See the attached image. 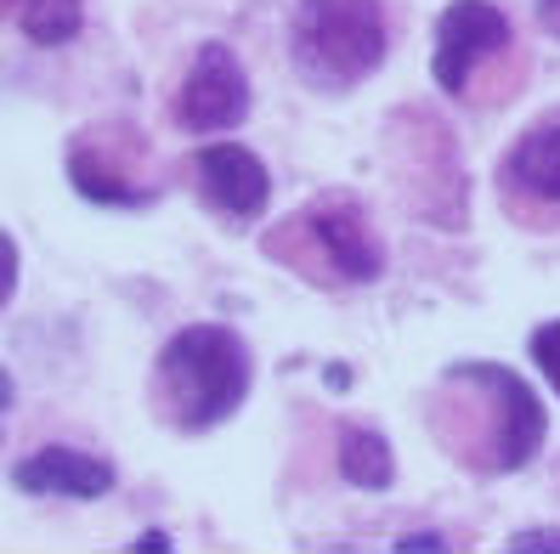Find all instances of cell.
<instances>
[{"label": "cell", "mask_w": 560, "mask_h": 554, "mask_svg": "<svg viewBox=\"0 0 560 554\" xmlns=\"http://www.w3.org/2000/svg\"><path fill=\"white\" fill-rule=\"evenodd\" d=\"M431 431L465 470L510 475L538 459L544 447V402L521 374L499 363H458L442 374L431 397Z\"/></svg>", "instance_id": "1"}, {"label": "cell", "mask_w": 560, "mask_h": 554, "mask_svg": "<svg viewBox=\"0 0 560 554\" xmlns=\"http://www.w3.org/2000/svg\"><path fill=\"white\" fill-rule=\"evenodd\" d=\"M249 345L226 322H187L153 356V413L182 436H205L226 425L249 397Z\"/></svg>", "instance_id": "2"}, {"label": "cell", "mask_w": 560, "mask_h": 554, "mask_svg": "<svg viewBox=\"0 0 560 554\" xmlns=\"http://www.w3.org/2000/svg\"><path fill=\"white\" fill-rule=\"evenodd\" d=\"M267 255L317 288H362L385 272V249L362 215V199L351 192H323L306 210L278 221L267 233Z\"/></svg>", "instance_id": "3"}, {"label": "cell", "mask_w": 560, "mask_h": 554, "mask_svg": "<svg viewBox=\"0 0 560 554\" xmlns=\"http://www.w3.org/2000/svg\"><path fill=\"white\" fill-rule=\"evenodd\" d=\"M390 51L385 0H301L289 17V62L312 91H357Z\"/></svg>", "instance_id": "4"}, {"label": "cell", "mask_w": 560, "mask_h": 554, "mask_svg": "<svg viewBox=\"0 0 560 554\" xmlns=\"http://www.w3.org/2000/svg\"><path fill=\"white\" fill-rule=\"evenodd\" d=\"M148 158L153 148L137 125H125V119L91 125L69 142V187L85 204H103V210H148L159 199Z\"/></svg>", "instance_id": "5"}, {"label": "cell", "mask_w": 560, "mask_h": 554, "mask_svg": "<svg viewBox=\"0 0 560 554\" xmlns=\"http://www.w3.org/2000/svg\"><path fill=\"white\" fill-rule=\"evenodd\" d=\"M515 28L492 0H453L436 17V46H431V74L447 96H476V80L492 69L499 57H510Z\"/></svg>", "instance_id": "6"}, {"label": "cell", "mask_w": 560, "mask_h": 554, "mask_svg": "<svg viewBox=\"0 0 560 554\" xmlns=\"http://www.w3.org/2000/svg\"><path fill=\"white\" fill-rule=\"evenodd\" d=\"M249 119V74L233 46H199L192 69L176 91V125L192 137H215V130H238Z\"/></svg>", "instance_id": "7"}, {"label": "cell", "mask_w": 560, "mask_h": 554, "mask_svg": "<svg viewBox=\"0 0 560 554\" xmlns=\"http://www.w3.org/2000/svg\"><path fill=\"white\" fill-rule=\"evenodd\" d=\"M192 187L226 221H255L272 204V170L260 165V153H249L238 142H210L192 153Z\"/></svg>", "instance_id": "8"}, {"label": "cell", "mask_w": 560, "mask_h": 554, "mask_svg": "<svg viewBox=\"0 0 560 554\" xmlns=\"http://www.w3.org/2000/svg\"><path fill=\"white\" fill-rule=\"evenodd\" d=\"M12 486L35 498H108L119 486V470L80 447H40L12 470Z\"/></svg>", "instance_id": "9"}, {"label": "cell", "mask_w": 560, "mask_h": 554, "mask_svg": "<svg viewBox=\"0 0 560 554\" xmlns=\"http://www.w3.org/2000/svg\"><path fill=\"white\" fill-rule=\"evenodd\" d=\"M499 187L515 204H555L560 210V114L521 130L499 165Z\"/></svg>", "instance_id": "10"}, {"label": "cell", "mask_w": 560, "mask_h": 554, "mask_svg": "<svg viewBox=\"0 0 560 554\" xmlns=\"http://www.w3.org/2000/svg\"><path fill=\"white\" fill-rule=\"evenodd\" d=\"M340 475L362 493H385L397 481V452L374 425H340Z\"/></svg>", "instance_id": "11"}, {"label": "cell", "mask_w": 560, "mask_h": 554, "mask_svg": "<svg viewBox=\"0 0 560 554\" xmlns=\"http://www.w3.org/2000/svg\"><path fill=\"white\" fill-rule=\"evenodd\" d=\"M533 363H538L544 379L560 390V322H544V329L533 334Z\"/></svg>", "instance_id": "12"}, {"label": "cell", "mask_w": 560, "mask_h": 554, "mask_svg": "<svg viewBox=\"0 0 560 554\" xmlns=\"http://www.w3.org/2000/svg\"><path fill=\"white\" fill-rule=\"evenodd\" d=\"M12 295H18V244H12L7 226H0V311H7Z\"/></svg>", "instance_id": "13"}, {"label": "cell", "mask_w": 560, "mask_h": 554, "mask_svg": "<svg viewBox=\"0 0 560 554\" xmlns=\"http://www.w3.org/2000/svg\"><path fill=\"white\" fill-rule=\"evenodd\" d=\"M510 549H560V532H515Z\"/></svg>", "instance_id": "14"}, {"label": "cell", "mask_w": 560, "mask_h": 554, "mask_svg": "<svg viewBox=\"0 0 560 554\" xmlns=\"http://www.w3.org/2000/svg\"><path fill=\"white\" fill-rule=\"evenodd\" d=\"M397 549H447L442 532H413V538H397Z\"/></svg>", "instance_id": "15"}, {"label": "cell", "mask_w": 560, "mask_h": 554, "mask_svg": "<svg viewBox=\"0 0 560 554\" xmlns=\"http://www.w3.org/2000/svg\"><path fill=\"white\" fill-rule=\"evenodd\" d=\"M538 17H544L549 35H560V0H538Z\"/></svg>", "instance_id": "16"}, {"label": "cell", "mask_w": 560, "mask_h": 554, "mask_svg": "<svg viewBox=\"0 0 560 554\" xmlns=\"http://www.w3.org/2000/svg\"><path fill=\"white\" fill-rule=\"evenodd\" d=\"M7 402H12V374L0 368V413H7Z\"/></svg>", "instance_id": "17"}, {"label": "cell", "mask_w": 560, "mask_h": 554, "mask_svg": "<svg viewBox=\"0 0 560 554\" xmlns=\"http://www.w3.org/2000/svg\"><path fill=\"white\" fill-rule=\"evenodd\" d=\"M23 7H28V0H0V17H18Z\"/></svg>", "instance_id": "18"}]
</instances>
